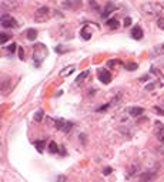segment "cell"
<instances>
[{
	"label": "cell",
	"instance_id": "5bb4252c",
	"mask_svg": "<svg viewBox=\"0 0 164 182\" xmlns=\"http://www.w3.org/2000/svg\"><path fill=\"white\" fill-rule=\"evenodd\" d=\"M76 70V66H67V67H64L63 70L60 71V77H67V76H70V74H73Z\"/></svg>",
	"mask_w": 164,
	"mask_h": 182
},
{
	"label": "cell",
	"instance_id": "1f68e13d",
	"mask_svg": "<svg viewBox=\"0 0 164 182\" xmlns=\"http://www.w3.org/2000/svg\"><path fill=\"white\" fill-rule=\"evenodd\" d=\"M54 50H56L57 53H64V51H67V50H66V49H63L61 46H56V49H54Z\"/></svg>",
	"mask_w": 164,
	"mask_h": 182
},
{
	"label": "cell",
	"instance_id": "52a82bcc",
	"mask_svg": "<svg viewBox=\"0 0 164 182\" xmlns=\"http://www.w3.org/2000/svg\"><path fill=\"white\" fill-rule=\"evenodd\" d=\"M83 4L82 0H64L63 3H61V6L64 7V9H69V10H77V9H80Z\"/></svg>",
	"mask_w": 164,
	"mask_h": 182
},
{
	"label": "cell",
	"instance_id": "4316f807",
	"mask_svg": "<svg viewBox=\"0 0 164 182\" xmlns=\"http://www.w3.org/2000/svg\"><path fill=\"white\" fill-rule=\"evenodd\" d=\"M118 64H121L118 60H109L107 61V66L109 67H113V66H118Z\"/></svg>",
	"mask_w": 164,
	"mask_h": 182
},
{
	"label": "cell",
	"instance_id": "6da1fadb",
	"mask_svg": "<svg viewBox=\"0 0 164 182\" xmlns=\"http://www.w3.org/2000/svg\"><path fill=\"white\" fill-rule=\"evenodd\" d=\"M47 57V47L43 43H37L34 44L33 49V64L34 67H40L42 63L44 61V58Z\"/></svg>",
	"mask_w": 164,
	"mask_h": 182
},
{
	"label": "cell",
	"instance_id": "9a60e30c",
	"mask_svg": "<svg viewBox=\"0 0 164 182\" xmlns=\"http://www.w3.org/2000/svg\"><path fill=\"white\" fill-rule=\"evenodd\" d=\"M89 76H90V70H86V71H83V73H80L77 76V78H76V84H83Z\"/></svg>",
	"mask_w": 164,
	"mask_h": 182
},
{
	"label": "cell",
	"instance_id": "7402d4cb",
	"mask_svg": "<svg viewBox=\"0 0 164 182\" xmlns=\"http://www.w3.org/2000/svg\"><path fill=\"white\" fill-rule=\"evenodd\" d=\"M137 68H139V64H137V63L126 64V70H128V71H134V70H137Z\"/></svg>",
	"mask_w": 164,
	"mask_h": 182
},
{
	"label": "cell",
	"instance_id": "d590c367",
	"mask_svg": "<svg viewBox=\"0 0 164 182\" xmlns=\"http://www.w3.org/2000/svg\"><path fill=\"white\" fill-rule=\"evenodd\" d=\"M60 154H61V155L66 154V151H64V147H60Z\"/></svg>",
	"mask_w": 164,
	"mask_h": 182
},
{
	"label": "cell",
	"instance_id": "d6986e66",
	"mask_svg": "<svg viewBox=\"0 0 164 182\" xmlns=\"http://www.w3.org/2000/svg\"><path fill=\"white\" fill-rule=\"evenodd\" d=\"M164 54V44L161 46H157L156 49L153 50V57H157V56H163Z\"/></svg>",
	"mask_w": 164,
	"mask_h": 182
},
{
	"label": "cell",
	"instance_id": "ffe728a7",
	"mask_svg": "<svg viewBox=\"0 0 164 182\" xmlns=\"http://www.w3.org/2000/svg\"><path fill=\"white\" fill-rule=\"evenodd\" d=\"M34 145H36V148H37V151H39V152H43V148L46 147V141H43V140H36V141H34Z\"/></svg>",
	"mask_w": 164,
	"mask_h": 182
},
{
	"label": "cell",
	"instance_id": "603a6c76",
	"mask_svg": "<svg viewBox=\"0 0 164 182\" xmlns=\"http://www.w3.org/2000/svg\"><path fill=\"white\" fill-rule=\"evenodd\" d=\"M43 117H44V112H43V110H39V111L36 112V115H34V121H36V123H40Z\"/></svg>",
	"mask_w": 164,
	"mask_h": 182
},
{
	"label": "cell",
	"instance_id": "8992f818",
	"mask_svg": "<svg viewBox=\"0 0 164 182\" xmlns=\"http://www.w3.org/2000/svg\"><path fill=\"white\" fill-rule=\"evenodd\" d=\"M99 74V80L103 83V84H110L111 83V73L107 68H99L97 70Z\"/></svg>",
	"mask_w": 164,
	"mask_h": 182
},
{
	"label": "cell",
	"instance_id": "8fae6325",
	"mask_svg": "<svg viewBox=\"0 0 164 182\" xmlns=\"http://www.w3.org/2000/svg\"><path fill=\"white\" fill-rule=\"evenodd\" d=\"M156 135L158 138V141L164 142V124H161V123L156 124Z\"/></svg>",
	"mask_w": 164,
	"mask_h": 182
},
{
	"label": "cell",
	"instance_id": "7c38bea8",
	"mask_svg": "<svg viewBox=\"0 0 164 182\" xmlns=\"http://www.w3.org/2000/svg\"><path fill=\"white\" fill-rule=\"evenodd\" d=\"M114 10H116V4L111 3V2H110V3H107V4H106L104 10L101 11V16H103L104 19H106V17H109V14H111Z\"/></svg>",
	"mask_w": 164,
	"mask_h": 182
},
{
	"label": "cell",
	"instance_id": "ba28073f",
	"mask_svg": "<svg viewBox=\"0 0 164 182\" xmlns=\"http://www.w3.org/2000/svg\"><path fill=\"white\" fill-rule=\"evenodd\" d=\"M157 175V172L154 171V169H150V171H144L140 175V182H150V181H153L154 178H156Z\"/></svg>",
	"mask_w": 164,
	"mask_h": 182
},
{
	"label": "cell",
	"instance_id": "f1b7e54d",
	"mask_svg": "<svg viewBox=\"0 0 164 182\" xmlns=\"http://www.w3.org/2000/svg\"><path fill=\"white\" fill-rule=\"evenodd\" d=\"M111 172H113V168H111V167H106V168L103 169V174H104V175H110Z\"/></svg>",
	"mask_w": 164,
	"mask_h": 182
},
{
	"label": "cell",
	"instance_id": "e0dca14e",
	"mask_svg": "<svg viewBox=\"0 0 164 182\" xmlns=\"http://www.w3.org/2000/svg\"><path fill=\"white\" fill-rule=\"evenodd\" d=\"M26 37H27V40H30V41L36 40V37H37V30H34V28H29L27 32H26Z\"/></svg>",
	"mask_w": 164,
	"mask_h": 182
},
{
	"label": "cell",
	"instance_id": "4dcf8cb0",
	"mask_svg": "<svg viewBox=\"0 0 164 182\" xmlns=\"http://www.w3.org/2000/svg\"><path fill=\"white\" fill-rule=\"evenodd\" d=\"M123 24H124L126 27L131 26V19H130V17H126V19H124V23H123Z\"/></svg>",
	"mask_w": 164,
	"mask_h": 182
},
{
	"label": "cell",
	"instance_id": "d4e9b609",
	"mask_svg": "<svg viewBox=\"0 0 164 182\" xmlns=\"http://www.w3.org/2000/svg\"><path fill=\"white\" fill-rule=\"evenodd\" d=\"M16 49H17V44H16V43H11V44L6 46V50L9 53H14V51H16Z\"/></svg>",
	"mask_w": 164,
	"mask_h": 182
},
{
	"label": "cell",
	"instance_id": "30bf717a",
	"mask_svg": "<svg viewBox=\"0 0 164 182\" xmlns=\"http://www.w3.org/2000/svg\"><path fill=\"white\" fill-rule=\"evenodd\" d=\"M80 36H82V39H83V40H90V39H91L93 33H91V28H90L89 24H86L84 27L80 30Z\"/></svg>",
	"mask_w": 164,
	"mask_h": 182
},
{
	"label": "cell",
	"instance_id": "f546056e",
	"mask_svg": "<svg viewBox=\"0 0 164 182\" xmlns=\"http://www.w3.org/2000/svg\"><path fill=\"white\" fill-rule=\"evenodd\" d=\"M19 58L20 60H24L26 57H24V50L21 49V47H19Z\"/></svg>",
	"mask_w": 164,
	"mask_h": 182
},
{
	"label": "cell",
	"instance_id": "d6a6232c",
	"mask_svg": "<svg viewBox=\"0 0 164 182\" xmlns=\"http://www.w3.org/2000/svg\"><path fill=\"white\" fill-rule=\"evenodd\" d=\"M154 110H156V111L158 112L160 115H164V110L163 108H160V107H154Z\"/></svg>",
	"mask_w": 164,
	"mask_h": 182
},
{
	"label": "cell",
	"instance_id": "277c9868",
	"mask_svg": "<svg viewBox=\"0 0 164 182\" xmlns=\"http://www.w3.org/2000/svg\"><path fill=\"white\" fill-rule=\"evenodd\" d=\"M50 17H51V10H50L47 6H43V7H40V9H37V10L34 11V16H33L36 23H44V21H47Z\"/></svg>",
	"mask_w": 164,
	"mask_h": 182
},
{
	"label": "cell",
	"instance_id": "5b68a950",
	"mask_svg": "<svg viewBox=\"0 0 164 182\" xmlns=\"http://www.w3.org/2000/svg\"><path fill=\"white\" fill-rule=\"evenodd\" d=\"M0 24H2V27L4 28H11V27H17V20L14 17H11L10 14H2V17H0Z\"/></svg>",
	"mask_w": 164,
	"mask_h": 182
},
{
	"label": "cell",
	"instance_id": "4fadbf2b",
	"mask_svg": "<svg viewBox=\"0 0 164 182\" xmlns=\"http://www.w3.org/2000/svg\"><path fill=\"white\" fill-rule=\"evenodd\" d=\"M127 111L131 117H140L144 114V108H141V107H131V108H128Z\"/></svg>",
	"mask_w": 164,
	"mask_h": 182
},
{
	"label": "cell",
	"instance_id": "3957f363",
	"mask_svg": "<svg viewBox=\"0 0 164 182\" xmlns=\"http://www.w3.org/2000/svg\"><path fill=\"white\" fill-rule=\"evenodd\" d=\"M47 121L53 124L54 128H57L59 131L61 132H70L71 128H73V123L67 121V119H63V118H51V117H47Z\"/></svg>",
	"mask_w": 164,
	"mask_h": 182
},
{
	"label": "cell",
	"instance_id": "ac0fdd59",
	"mask_svg": "<svg viewBox=\"0 0 164 182\" xmlns=\"http://www.w3.org/2000/svg\"><path fill=\"white\" fill-rule=\"evenodd\" d=\"M49 152L50 154H57V152H59V151H60V147H57V144L54 142V141H51V142L49 144Z\"/></svg>",
	"mask_w": 164,
	"mask_h": 182
},
{
	"label": "cell",
	"instance_id": "83f0119b",
	"mask_svg": "<svg viewBox=\"0 0 164 182\" xmlns=\"http://www.w3.org/2000/svg\"><path fill=\"white\" fill-rule=\"evenodd\" d=\"M157 26H158V28L164 30V19L163 17H160L158 20H157Z\"/></svg>",
	"mask_w": 164,
	"mask_h": 182
},
{
	"label": "cell",
	"instance_id": "2e32d148",
	"mask_svg": "<svg viewBox=\"0 0 164 182\" xmlns=\"http://www.w3.org/2000/svg\"><path fill=\"white\" fill-rule=\"evenodd\" d=\"M17 6H19V4L16 3V2H11V3H9L7 0H4L3 3H2V7H3L6 11H11L13 9H17Z\"/></svg>",
	"mask_w": 164,
	"mask_h": 182
},
{
	"label": "cell",
	"instance_id": "cb8c5ba5",
	"mask_svg": "<svg viewBox=\"0 0 164 182\" xmlns=\"http://www.w3.org/2000/svg\"><path fill=\"white\" fill-rule=\"evenodd\" d=\"M137 169H139V165L137 164H133L131 167H130V169H128V176H133L137 172Z\"/></svg>",
	"mask_w": 164,
	"mask_h": 182
},
{
	"label": "cell",
	"instance_id": "484cf974",
	"mask_svg": "<svg viewBox=\"0 0 164 182\" xmlns=\"http://www.w3.org/2000/svg\"><path fill=\"white\" fill-rule=\"evenodd\" d=\"M7 39H9V36H7L6 33H2V34H0V43H2V44H6Z\"/></svg>",
	"mask_w": 164,
	"mask_h": 182
},
{
	"label": "cell",
	"instance_id": "9c48e42d",
	"mask_svg": "<svg viewBox=\"0 0 164 182\" xmlns=\"http://www.w3.org/2000/svg\"><path fill=\"white\" fill-rule=\"evenodd\" d=\"M130 36H131V39H134V40H141L143 36H144V32H143V28L140 27V26H134L131 33H130Z\"/></svg>",
	"mask_w": 164,
	"mask_h": 182
},
{
	"label": "cell",
	"instance_id": "836d02e7",
	"mask_svg": "<svg viewBox=\"0 0 164 182\" xmlns=\"http://www.w3.org/2000/svg\"><path fill=\"white\" fill-rule=\"evenodd\" d=\"M57 182H66V176H64V175H59V176H57Z\"/></svg>",
	"mask_w": 164,
	"mask_h": 182
},
{
	"label": "cell",
	"instance_id": "7a4b0ae2",
	"mask_svg": "<svg viewBox=\"0 0 164 182\" xmlns=\"http://www.w3.org/2000/svg\"><path fill=\"white\" fill-rule=\"evenodd\" d=\"M141 11L146 16H157V14L164 13V4L158 3V2H150V3H144L141 6Z\"/></svg>",
	"mask_w": 164,
	"mask_h": 182
},
{
	"label": "cell",
	"instance_id": "e575fe53",
	"mask_svg": "<svg viewBox=\"0 0 164 182\" xmlns=\"http://www.w3.org/2000/svg\"><path fill=\"white\" fill-rule=\"evenodd\" d=\"M154 87H156V84H148V85L146 87V90H147V91H151Z\"/></svg>",
	"mask_w": 164,
	"mask_h": 182
},
{
	"label": "cell",
	"instance_id": "44dd1931",
	"mask_svg": "<svg viewBox=\"0 0 164 182\" xmlns=\"http://www.w3.org/2000/svg\"><path fill=\"white\" fill-rule=\"evenodd\" d=\"M106 24L109 26L110 28H114V30H117V28H118V26H120V24H118V21L116 20V19H110V20H107V23H106Z\"/></svg>",
	"mask_w": 164,
	"mask_h": 182
}]
</instances>
